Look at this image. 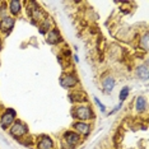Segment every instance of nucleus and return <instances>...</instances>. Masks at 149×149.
<instances>
[{"instance_id": "nucleus-1", "label": "nucleus", "mask_w": 149, "mask_h": 149, "mask_svg": "<svg viewBox=\"0 0 149 149\" xmlns=\"http://www.w3.org/2000/svg\"><path fill=\"white\" fill-rule=\"evenodd\" d=\"M15 118V111L13 108H8L1 116V120H0V125H1L3 129H8V126H10Z\"/></svg>"}, {"instance_id": "nucleus-2", "label": "nucleus", "mask_w": 149, "mask_h": 149, "mask_svg": "<svg viewBox=\"0 0 149 149\" xmlns=\"http://www.w3.org/2000/svg\"><path fill=\"white\" fill-rule=\"evenodd\" d=\"M26 131H27V126L24 124H22L21 121H17V123L13 125L12 129H10V134L13 135V136H15V138L22 136L23 134H26Z\"/></svg>"}, {"instance_id": "nucleus-3", "label": "nucleus", "mask_w": 149, "mask_h": 149, "mask_svg": "<svg viewBox=\"0 0 149 149\" xmlns=\"http://www.w3.org/2000/svg\"><path fill=\"white\" fill-rule=\"evenodd\" d=\"M75 116L80 120H88L93 116L92 115V110L88 107H79L75 110Z\"/></svg>"}, {"instance_id": "nucleus-4", "label": "nucleus", "mask_w": 149, "mask_h": 149, "mask_svg": "<svg viewBox=\"0 0 149 149\" xmlns=\"http://www.w3.org/2000/svg\"><path fill=\"white\" fill-rule=\"evenodd\" d=\"M14 27V19L12 17H4L0 19V29L4 32H8Z\"/></svg>"}, {"instance_id": "nucleus-5", "label": "nucleus", "mask_w": 149, "mask_h": 149, "mask_svg": "<svg viewBox=\"0 0 149 149\" xmlns=\"http://www.w3.org/2000/svg\"><path fill=\"white\" fill-rule=\"evenodd\" d=\"M78 83L77 78L74 75H64L61 79H60V84L64 88H72Z\"/></svg>"}, {"instance_id": "nucleus-6", "label": "nucleus", "mask_w": 149, "mask_h": 149, "mask_svg": "<svg viewBox=\"0 0 149 149\" xmlns=\"http://www.w3.org/2000/svg\"><path fill=\"white\" fill-rule=\"evenodd\" d=\"M47 43H50V45H54V43L59 42L60 41V35H59V31L57 29H51V31L49 32V35H47Z\"/></svg>"}, {"instance_id": "nucleus-7", "label": "nucleus", "mask_w": 149, "mask_h": 149, "mask_svg": "<svg viewBox=\"0 0 149 149\" xmlns=\"http://www.w3.org/2000/svg\"><path fill=\"white\" fill-rule=\"evenodd\" d=\"M65 141L69 144V148H72L79 141V135L77 133H68L65 135Z\"/></svg>"}, {"instance_id": "nucleus-8", "label": "nucleus", "mask_w": 149, "mask_h": 149, "mask_svg": "<svg viewBox=\"0 0 149 149\" xmlns=\"http://www.w3.org/2000/svg\"><path fill=\"white\" fill-rule=\"evenodd\" d=\"M113 87H115V80H113V78H111V77H107L106 79L103 80V91H104V93H111L112 92V89H113Z\"/></svg>"}, {"instance_id": "nucleus-9", "label": "nucleus", "mask_w": 149, "mask_h": 149, "mask_svg": "<svg viewBox=\"0 0 149 149\" xmlns=\"http://www.w3.org/2000/svg\"><path fill=\"white\" fill-rule=\"evenodd\" d=\"M136 73H138V77L140 78V79L148 80V78H149V72H148V65H147V64H144L143 66H139Z\"/></svg>"}, {"instance_id": "nucleus-10", "label": "nucleus", "mask_w": 149, "mask_h": 149, "mask_svg": "<svg viewBox=\"0 0 149 149\" xmlns=\"http://www.w3.org/2000/svg\"><path fill=\"white\" fill-rule=\"evenodd\" d=\"M38 149H52V140L47 136H43L38 143Z\"/></svg>"}, {"instance_id": "nucleus-11", "label": "nucleus", "mask_w": 149, "mask_h": 149, "mask_svg": "<svg viewBox=\"0 0 149 149\" xmlns=\"http://www.w3.org/2000/svg\"><path fill=\"white\" fill-rule=\"evenodd\" d=\"M74 127H75V130H78L79 133H82L84 135H88L89 134V125L84 124V123H77L75 125H74Z\"/></svg>"}, {"instance_id": "nucleus-12", "label": "nucleus", "mask_w": 149, "mask_h": 149, "mask_svg": "<svg viewBox=\"0 0 149 149\" xmlns=\"http://www.w3.org/2000/svg\"><path fill=\"white\" fill-rule=\"evenodd\" d=\"M9 9H10V13L12 14H18L19 10H21V3L18 0H12L10 4H9Z\"/></svg>"}, {"instance_id": "nucleus-13", "label": "nucleus", "mask_w": 149, "mask_h": 149, "mask_svg": "<svg viewBox=\"0 0 149 149\" xmlns=\"http://www.w3.org/2000/svg\"><path fill=\"white\" fill-rule=\"evenodd\" d=\"M136 111H139V112H143V111L145 110V100L143 97H138L136 100Z\"/></svg>"}, {"instance_id": "nucleus-14", "label": "nucleus", "mask_w": 149, "mask_h": 149, "mask_svg": "<svg viewBox=\"0 0 149 149\" xmlns=\"http://www.w3.org/2000/svg\"><path fill=\"white\" fill-rule=\"evenodd\" d=\"M129 87H124L123 89L120 91V94H118V100H120V102H123V101L126 100V97H127V94H129Z\"/></svg>"}, {"instance_id": "nucleus-15", "label": "nucleus", "mask_w": 149, "mask_h": 149, "mask_svg": "<svg viewBox=\"0 0 149 149\" xmlns=\"http://www.w3.org/2000/svg\"><path fill=\"white\" fill-rule=\"evenodd\" d=\"M29 15H31L35 21H37V19H40V17H41V13H40L38 8H32V9H29Z\"/></svg>"}, {"instance_id": "nucleus-16", "label": "nucleus", "mask_w": 149, "mask_h": 149, "mask_svg": "<svg viewBox=\"0 0 149 149\" xmlns=\"http://www.w3.org/2000/svg\"><path fill=\"white\" fill-rule=\"evenodd\" d=\"M49 26H50V21H49V19H46V21L42 23V26L40 27V33H41V35H45V33L47 32Z\"/></svg>"}, {"instance_id": "nucleus-17", "label": "nucleus", "mask_w": 149, "mask_h": 149, "mask_svg": "<svg viewBox=\"0 0 149 149\" xmlns=\"http://www.w3.org/2000/svg\"><path fill=\"white\" fill-rule=\"evenodd\" d=\"M140 46L143 47L145 51L148 50V32H145V35L143 36V38H141V41H140Z\"/></svg>"}, {"instance_id": "nucleus-18", "label": "nucleus", "mask_w": 149, "mask_h": 149, "mask_svg": "<svg viewBox=\"0 0 149 149\" xmlns=\"http://www.w3.org/2000/svg\"><path fill=\"white\" fill-rule=\"evenodd\" d=\"M94 101H96V103L98 104V106H100V108H101V111H102V112H104V111H106V107H104V106H103V104H102V103H101V101H100V100H98V98H97V97H94Z\"/></svg>"}]
</instances>
